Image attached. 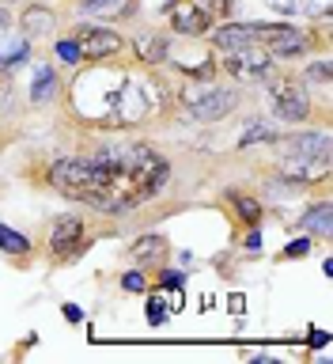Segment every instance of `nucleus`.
Returning a JSON list of instances; mask_svg holds the SVG:
<instances>
[{
    "instance_id": "nucleus-16",
    "label": "nucleus",
    "mask_w": 333,
    "mask_h": 364,
    "mask_svg": "<svg viewBox=\"0 0 333 364\" xmlns=\"http://www.w3.org/2000/svg\"><path fill=\"white\" fill-rule=\"evenodd\" d=\"M261 141H277V129L273 125H266V122H250L246 129H243V136H239V144L243 148H250V144H261Z\"/></svg>"
},
{
    "instance_id": "nucleus-14",
    "label": "nucleus",
    "mask_w": 333,
    "mask_h": 364,
    "mask_svg": "<svg viewBox=\"0 0 333 364\" xmlns=\"http://www.w3.org/2000/svg\"><path fill=\"white\" fill-rule=\"evenodd\" d=\"M136 53H141V61H148V65L167 61V38H159V34H144V38L136 42Z\"/></svg>"
},
{
    "instance_id": "nucleus-22",
    "label": "nucleus",
    "mask_w": 333,
    "mask_h": 364,
    "mask_svg": "<svg viewBox=\"0 0 333 364\" xmlns=\"http://www.w3.org/2000/svg\"><path fill=\"white\" fill-rule=\"evenodd\" d=\"M148 323H152V326H159V323H163V318H167V307H163V296H152V300H148Z\"/></svg>"
},
{
    "instance_id": "nucleus-24",
    "label": "nucleus",
    "mask_w": 333,
    "mask_h": 364,
    "mask_svg": "<svg viewBox=\"0 0 333 364\" xmlns=\"http://www.w3.org/2000/svg\"><path fill=\"white\" fill-rule=\"evenodd\" d=\"M307 80H315V84H326V80H329V65H326V61H315L311 68H307Z\"/></svg>"
},
{
    "instance_id": "nucleus-13",
    "label": "nucleus",
    "mask_w": 333,
    "mask_h": 364,
    "mask_svg": "<svg viewBox=\"0 0 333 364\" xmlns=\"http://www.w3.org/2000/svg\"><path fill=\"white\" fill-rule=\"evenodd\" d=\"M300 224H303L307 235H322V239H326V235L333 232V213H329V205H315V209H307Z\"/></svg>"
},
{
    "instance_id": "nucleus-5",
    "label": "nucleus",
    "mask_w": 333,
    "mask_h": 364,
    "mask_svg": "<svg viewBox=\"0 0 333 364\" xmlns=\"http://www.w3.org/2000/svg\"><path fill=\"white\" fill-rule=\"evenodd\" d=\"M280 159H329V136L326 133H295V136H277Z\"/></svg>"
},
{
    "instance_id": "nucleus-15",
    "label": "nucleus",
    "mask_w": 333,
    "mask_h": 364,
    "mask_svg": "<svg viewBox=\"0 0 333 364\" xmlns=\"http://www.w3.org/2000/svg\"><path fill=\"white\" fill-rule=\"evenodd\" d=\"M167 250V239L163 235H144V239H136L133 243V250L129 255L136 258V262H152V258H159Z\"/></svg>"
},
{
    "instance_id": "nucleus-27",
    "label": "nucleus",
    "mask_w": 333,
    "mask_h": 364,
    "mask_svg": "<svg viewBox=\"0 0 333 364\" xmlns=\"http://www.w3.org/2000/svg\"><path fill=\"white\" fill-rule=\"evenodd\" d=\"M227 304H231V311H235V315H243V307H246V300H243V296H239V292H235V296H231V300H227Z\"/></svg>"
},
{
    "instance_id": "nucleus-3",
    "label": "nucleus",
    "mask_w": 333,
    "mask_h": 364,
    "mask_svg": "<svg viewBox=\"0 0 333 364\" xmlns=\"http://www.w3.org/2000/svg\"><path fill=\"white\" fill-rule=\"evenodd\" d=\"M269 102H273V110H277L280 122H303L307 114H311V99H307V91L300 84H292V80L273 84L269 87Z\"/></svg>"
},
{
    "instance_id": "nucleus-29",
    "label": "nucleus",
    "mask_w": 333,
    "mask_h": 364,
    "mask_svg": "<svg viewBox=\"0 0 333 364\" xmlns=\"http://www.w3.org/2000/svg\"><path fill=\"white\" fill-rule=\"evenodd\" d=\"M261 247V235L258 232H250V239H246V250H258Z\"/></svg>"
},
{
    "instance_id": "nucleus-19",
    "label": "nucleus",
    "mask_w": 333,
    "mask_h": 364,
    "mask_svg": "<svg viewBox=\"0 0 333 364\" xmlns=\"http://www.w3.org/2000/svg\"><path fill=\"white\" fill-rule=\"evenodd\" d=\"M269 8L280 11V16H311L315 0H269Z\"/></svg>"
},
{
    "instance_id": "nucleus-7",
    "label": "nucleus",
    "mask_w": 333,
    "mask_h": 364,
    "mask_svg": "<svg viewBox=\"0 0 333 364\" xmlns=\"http://www.w3.org/2000/svg\"><path fill=\"white\" fill-rule=\"evenodd\" d=\"M80 239H84V224H80L76 216L57 220L53 232H50V250H53L57 258H61V255H72V250L80 247Z\"/></svg>"
},
{
    "instance_id": "nucleus-17",
    "label": "nucleus",
    "mask_w": 333,
    "mask_h": 364,
    "mask_svg": "<svg viewBox=\"0 0 333 364\" xmlns=\"http://www.w3.org/2000/svg\"><path fill=\"white\" fill-rule=\"evenodd\" d=\"M0 250H8V255H27V250H31V239L0 224Z\"/></svg>"
},
{
    "instance_id": "nucleus-28",
    "label": "nucleus",
    "mask_w": 333,
    "mask_h": 364,
    "mask_svg": "<svg viewBox=\"0 0 333 364\" xmlns=\"http://www.w3.org/2000/svg\"><path fill=\"white\" fill-rule=\"evenodd\" d=\"M311 346H315V349H322V346H326V330H315V338H311Z\"/></svg>"
},
{
    "instance_id": "nucleus-11",
    "label": "nucleus",
    "mask_w": 333,
    "mask_h": 364,
    "mask_svg": "<svg viewBox=\"0 0 333 364\" xmlns=\"http://www.w3.org/2000/svg\"><path fill=\"white\" fill-rule=\"evenodd\" d=\"M57 95V73L50 65H34V80H31V102H50Z\"/></svg>"
},
{
    "instance_id": "nucleus-25",
    "label": "nucleus",
    "mask_w": 333,
    "mask_h": 364,
    "mask_svg": "<svg viewBox=\"0 0 333 364\" xmlns=\"http://www.w3.org/2000/svg\"><path fill=\"white\" fill-rule=\"evenodd\" d=\"M121 289H125V292H144V277H141V273H125V277H121Z\"/></svg>"
},
{
    "instance_id": "nucleus-10",
    "label": "nucleus",
    "mask_w": 333,
    "mask_h": 364,
    "mask_svg": "<svg viewBox=\"0 0 333 364\" xmlns=\"http://www.w3.org/2000/svg\"><path fill=\"white\" fill-rule=\"evenodd\" d=\"M53 11L50 8H27L23 11V38H45L53 31Z\"/></svg>"
},
{
    "instance_id": "nucleus-4",
    "label": "nucleus",
    "mask_w": 333,
    "mask_h": 364,
    "mask_svg": "<svg viewBox=\"0 0 333 364\" xmlns=\"http://www.w3.org/2000/svg\"><path fill=\"white\" fill-rule=\"evenodd\" d=\"M224 68L231 73L235 80H258L273 68V53L269 50H258V46H243V50H227V61Z\"/></svg>"
},
{
    "instance_id": "nucleus-6",
    "label": "nucleus",
    "mask_w": 333,
    "mask_h": 364,
    "mask_svg": "<svg viewBox=\"0 0 333 364\" xmlns=\"http://www.w3.org/2000/svg\"><path fill=\"white\" fill-rule=\"evenodd\" d=\"M76 42L87 61H102V57H114L121 50V34H114L107 27H76Z\"/></svg>"
},
{
    "instance_id": "nucleus-26",
    "label": "nucleus",
    "mask_w": 333,
    "mask_h": 364,
    "mask_svg": "<svg viewBox=\"0 0 333 364\" xmlns=\"http://www.w3.org/2000/svg\"><path fill=\"white\" fill-rule=\"evenodd\" d=\"M65 318H68V323H80V318H84V315H80V307H72V304H65Z\"/></svg>"
},
{
    "instance_id": "nucleus-1",
    "label": "nucleus",
    "mask_w": 333,
    "mask_h": 364,
    "mask_svg": "<svg viewBox=\"0 0 333 364\" xmlns=\"http://www.w3.org/2000/svg\"><path fill=\"white\" fill-rule=\"evenodd\" d=\"M182 102H186V114L193 122H220L235 110V91L227 87H186L182 91Z\"/></svg>"
},
{
    "instance_id": "nucleus-23",
    "label": "nucleus",
    "mask_w": 333,
    "mask_h": 364,
    "mask_svg": "<svg viewBox=\"0 0 333 364\" xmlns=\"http://www.w3.org/2000/svg\"><path fill=\"white\" fill-rule=\"evenodd\" d=\"M303 255H311V235H303V239L284 247V258H303Z\"/></svg>"
},
{
    "instance_id": "nucleus-12",
    "label": "nucleus",
    "mask_w": 333,
    "mask_h": 364,
    "mask_svg": "<svg viewBox=\"0 0 333 364\" xmlns=\"http://www.w3.org/2000/svg\"><path fill=\"white\" fill-rule=\"evenodd\" d=\"M8 38V34H4ZM31 57V46L27 38H8L4 46H0V73H11V68H19L23 61Z\"/></svg>"
},
{
    "instance_id": "nucleus-8",
    "label": "nucleus",
    "mask_w": 333,
    "mask_h": 364,
    "mask_svg": "<svg viewBox=\"0 0 333 364\" xmlns=\"http://www.w3.org/2000/svg\"><path fill=\"white\" fill-rule=\"evenodd\" d=\"M170 23H175V31H182V34H204L209 31V11L190 4V0H182V4L170 11Z\"/></svg>"
},
{
    "instance_id": "nucleus-30",
    "label": "nucleus",
    "mask_w": 333,
    "mask_h": 364,
    "mask_svg": "<svg viewBox=\"0 0 333 364\" xmlns=\"http://www.w3.org/2000/svg\"><path fill=\"white\" fill-rule=\"evenodd\" d=\"M8 23H11V19H8V11H4V8H0V34H4V31H8Z\"/></svg>"
},
{
    "instance_id": "nucleus-21",
    "label": "nucleus",
    "mask_w": 333,
    "mask_h": 364,
    "mask_svg": "<svg viewBox=\"0 0 333 364\" xmlns=\"http://www.w3.org/2000/svg\"><path fill=\"white\" fill-rule=\"evenodd\" d=\"M57 57H61L65 65H80V57H84V53H80L76 38H61V42H57Z\"/></svg>"
},
{
    "instance_id": "nucleus-2",
    "label": "nucleus",
    "mask_w": 333,
    "mask_h": 364,
    "mask_svg": "<svg viewBox=\"0 0 333 364\" xmlns=\"http://www.w3.org/2000/svg\"><path fill=\"white\" fill-rule=\"evenodd\" d=\"M254 34H258V42H266V50L277 53V57H295L311 46L307 31H295L288 23H254Z\"/></svg>"
},
{
    "instance_id": "nucleus-20",
    "label": "nucleus",
    "mask_w": 333,
    "mask_h": 364,
    "mask_svg": "<svg viewBox=\"0 0 333 364\" xmlns=\"http://www.w3.org/2000/svg\"><path fill=\"white\" fill-rule=\"evenodd\" d=\"M231 201H235V209H239V216H243L246 224H258V220H261V205H258L254 198H243V193H231Z\"/></svg>"
},
{
    "instance_id": "nucleus-9",
    "label": "nucleus",
    "mask_w": 333,
    "mask_h": 364,
    "mask_svg": "<svg viewBox=\"0 0 333 364\" xmlns=\"http://www.w3.org/2000/svg\"><path fill=\"white\" fill-rule=\"evenodd\" d=\"M216 46L227 53V50H243V46H254L258 34H254V23H227V27H216L212 31Z\"/></svg>"
},
{
    "instance_id": "nucleus-18",
    "label": "nucleus",
    "mask_w": 333,
    "mask_h": 364,
    "mask_svg": "<svg viewBox=\"0 0 333 364\" xmlns=\"http://www.w3.org/2000/svg\"><path fill=\"white\" fill-rule=\"evenodd\" d=\"M80 8H84L87 16H121L125 0H80Z\"/></svg>"
}]
</instances>
